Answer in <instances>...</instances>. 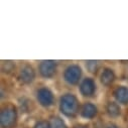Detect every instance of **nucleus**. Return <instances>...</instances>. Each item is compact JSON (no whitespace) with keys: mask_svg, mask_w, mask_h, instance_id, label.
Segmentation results:
<instances>
[{"mask_svg":"<svg viewBox=\"0 0 128 128\" xmlns=\"http://www.w3.org/2000/svg\"><path fill=\"white\" fill-rule=\"evenodd\" d=\"M115 98L118 102L122 104L128 103V88L126 87H120L115 91Z\"/></svg>","mask_w":128,"mask_h":128,"instance_id":"1a4fd4ad","label":"nucleus"},{"mask_svg":"<svg viewBox=\"0 0 128 128\" xmlns=\"http://www.w3.org/2000/svg\"><path fill=\"white\" fill-rule=\"evenodd\" d=\"M34 77H36L34 71L32 68L29 67V66L23 67V68L21 69L20 73H19V79H20L23 83H25V84L31 83V82L34 81Z\"/></svg>","mask_w":128,"mask_h":128,"instance_id":"423d86ee","label":"nucleus"},{"mask_svg":"<svg viewBox=\"0 0 128 128\" xmlns=\"http://www.w3.org/2000/svg\"><path fill=\"white\" fill-rule=\"evenodd\" d=\"M108 128H117V127H116L115 125H111V126H109Z\"/></svg>","mask_w":128,"mask_h":128,"instance_id":"2eb2a0df","label":"nucleus"},{"mask_svg":"<svg viewBox=\"0 0 128 128\" xmlns=\"http://www.w3.org/2000/svg\"><path fill=\"white\" fill-rule=\"evenodd\" d=\"M56 70V62L52 60H44L40 65V73L44 78H50L54 75Z\"/></svg>","mask_w":128,"mask_h":128,"instance_id":"20e7f679","label":"nucleus"},{"mask_svg":"<svg viewBox=\"0 0 128 128\" xmlns=\"http://www.w3.org/2000/svg\"><path fill=\"white\" fill-rule=\"evenodd\" d=\"M81 93L85 96H91L95 92V83L92 79H86L80 86Z\"/></svg>","mask_w":128,"mask_h":128,"instance_id":"0eeeda50","label":"nucleus"},{"mask_svg":"<svg viewBox=\"0 0 128 128\" xmlns=\"http://www.w3.org/2000/svg\"><path fill=\"white\" fill-rule=\"evenodd\" d=\"M38 100L42 106L48 107V106L52 105L54 102L52 93L48 89H46V88L40 89L38 92Z\"/></svg>","mask_w":128,"mask_h":128,"instance_id":"39448f33","label":"nucleus"},{"mask_svg":"<svg viewBox=\"0 0 128 128\" xmlns=\"http://www.w3.org/2000/svg\"><path fill=\"white\" fill-rule=\"evenodd\" d=\"M50 126L52 128H68L66 123L62 121V119H60V117H54L52 118L50 121Z\"/></svg>","mask_w":128,"mask_h":128,"instance_id":"f8f14e48","label":"nucleus"},{"mask_svg":"<svg viewBox=\"0 0 128 128\" xmlns=\"http://www.w3.org/2000/svg\"><path fill=\"white\" fill-rule=\"evenodd\" d=\"M60 111L65 115L72 117V116H75L78 112L79 102L74 95H71V94L64 95L60 98Z\"/></svg>","mask_w":128,"mask_h":128,"instance_id":"f257e3e1","label":"nucleus"},{"mask_svg":"<svg viewBox=\"0 0 128 128\" xmlns=\"http://www.w3.org/2000/svg\"><path fill=\"white\" fill-rule=\"evenodd\" d=\"M107 113L112 117H117L120 114V107L114 102H110L107 105Z\"/></svg>","mask_w":128,"mask_h":128,"instance_id":"9b49d317","label":"nucleus"},{"mask_svg":"<svg viewBox=\"0 0 128 128\" xmlns=\"http://www.w3.org/2000/svg\"><path fill=\"white\" fill-rule=\"evenodd\" d=\"M114 79H115V75L109 69L104 70L102 72V74H101V82H102L103 85H106V86L110 85L114 81Z\"/></svg>","mask_w":128,"mask_h":128,"instance_id":"9d476101","label":"nucleus"},{"mask_svg":"<svg viewBox=\"0 0 128 128\" xmlns=\"http://www.w3.org/2000/svg\"><path fill=\"white\" fill-rule=\"evenodd\" d=\"M16 120V111L12 107H7L3 109L0 114V123L3 128L11 127Z\"/></svg>","mask_w":128,"mask_h":128,"instance_id":"f03ea898","label":"nucleus"},{"mask_svg":"<svg viewBox=\"0 0 128 128\" xmlns=\"http://www.w3.org/2000/svg\"><path fill=\"white\" fill-rule=\"evenodd\" d=\"M82 75V71L81 68L78 66H70L69 68H67V70L65 71V74H64V77H65V80L69 83V84H77L81 78Z\"/></svg>","mask_w":128,"mask_h":128,"instance_id":"7ed1b4c3","label":"nucleus"},{"mask_svg":"<svg viewBox=\"0 0 128 128\" xmlns=\"http://www.w3.org/2000/svg\"><path fill=\"white\" fill-rule=\"evenodd\" d=\"M34 128H52V126L46 121H40L34 126Z\"/></svg>","mask_w":128,"mask_h":128,"instance_id":"ddd939ff","label":"nucleus"},{"mask_svg":"<svg viewBox=\"0 0 128 128\" xmlns=\"http://www.w3.org/2000/svg\"><path fill=\"white\" fill-rule=\"evenodd\" d=\"M75 128H88V127L85 126V125H78V126H76Z\"/></svg>","mask_w":128,"mask_h":128,"instance_id":"4468645a","label":"nucleus"},{"mask_svg":"<svg viewBox=\"0 0 128 128\" xmlns=\"http://www.w3.org/2000/svg\"><path fill=\"white\" fill-rule=\"evenodd\" d=\"M81 114H82V116L84 118H88V119L94 118L96 116V114H97V108H96L93 104L87 103V104H85L83 106Z\"/></svg>","mask_w":128,"mask_h":128,"instance_id":"6e6552de","label":"nucleus"}]
</instances>
